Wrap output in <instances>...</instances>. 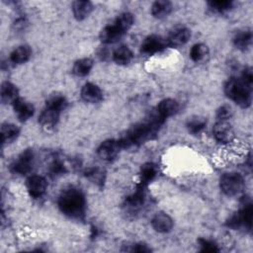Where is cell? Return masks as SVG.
<instances>
[{"mask_svg": "<svg viewBox=\"0 0 253 253\" xmlns=\"http://www.w3.org/2000/svg\"><path fill=\"white\" fill-rule=\"evenodd\" d=\"M85 198L82 192L74 187L63 190L58 199L60 211L72 218H80L85 211Z\"/></svg>", "mask_w": 253, "mask_h": 253, "instance_id": "1", "label": "cell"}, {"mask_svg": "<svg viewBox=\"0 0 253 253\" xmlns=\"http://www.w3.org/2000/svg\"><path fill=\"white\" fill-rule=\"evenodd\" d=\"M225 95L241 108H248L252 102V87L240 78H230L224 84Z\"/></svg>", "mask_w": 253, "mask_h": 253, "instance_id": "2", "label": "cell"}, {"mask_svg": "<svg viewBox=\"0 0 253 253\" xmlns=\"http://www.w3.org/2000/svg\"><path fill=\"white\" fill-rule=\"evenodd\" d=\"M244 179L239 173H224L219 179V187L223 194L228 197L239 195L244 189Z\"/></svg>", "mask_w": 253, "mask_h": 253, "instance_id": "3", "label": "cell"}, {"mask_svg": "<svg viewBox=\"0 0 253 253\" xmlns=\"http://www.w3.org/2000/svg\"><path fill=\"white\" fill-rule=\"evenodd\" d=\"M252 204L245 203L241 210L235 214H233L227 221V225L231 228H238L240 226H245L247 229H251L252 225Z\"/></svg>", "mask_w": 253, "mask_h": 253, "instance_id": "4", "label": "cell"}, {"mask_svg": "<svg viewBox=\"0 0 253 253\" xmlns=\"http://www.w3.org/2000/svg\"><path fill=\"white\" fill-rule=\"evenodd\" d=\"M34 165V152L31 149L23 151L11 164V171L15 174L24 175L31 171Z\"/></svg>", "mask_w": 253, "mask_h": 253, "instance_id": "5", "label": "cell"}, {"mask_svg": "<svg viewBox=\"0 0 253 253\" xmlns=\"http://www.w3.org/2000/svg\"><path fill=\"white\" fill-rule=\"evenodd\" d=\"M168 45L167 41L157 35H150L144 39L140 45V51L144 54L151 55L164 49Z\"/></svg>", "mask_w": 253, "mask_h": 253, "instance_id": "6", "label": "cell"}, {"mask_svg": "<svg viewBox=\"0 0 253 253\" xmlns=\"http://www.w3.org/2000/svg\"><path fill=\"white\" fill-rule=\"evenodd\" d=\"M121 149L123 148L119 140L107 139L99 145L97 149V154L102 160L110 161L117 157Z\"/></svg>", "mask_w": 253, "mask_h": 253, "instance_id": "7", "label": "cell"}, {"mask_svg": "<svg viewBox=\"0 0 253 253\" xmlns=\"http://www.w3.org/2000/svg\"><path fill=\"white\" fill-rule=\"evenodd\" d=\"M214 138L220 143H228L234 138V130L228 121H217L212 128Z\"/></svg>", "mask_w": 253, "mask_h": 253, "instance_id": "8", "label": "cell"}, {"mask_svg": "<svg viewBox=\"0 0 253 253\" xmlns=\"http://www.w3.org/2000/svg\"><path fill=\"white\" fill-rule=\"evenodd\" d=\"M46 186V180L40 175H32L27 180V190L33 198H41L45 193Z\"/></svg>", "mask_w": 253, "mask_h": 253, "instance_id": "9", "label": "cell"}, {"mask_svg": "<svg viewBox=\"0 0 253 253\" xmlns=\"http://www.w3.org/2000/svg\"><path fill=\"white\" fill-rule=\"evenodd\" d=\"M151 225L156 232L167 233L173 227V219L165 212H157L151 219Z\"/></svg>", "mask_w": 253, "mask_h": 253, "instance_id": "10", "label": "cell"}, {"mask_svg": "<svg viewBox=\"0 0 253 253\" xmlns=\"http://www.w3.org/2000/svg\"><path fill=\"white\" fill-rule=\"evenodd\" d=\"M81 98L87 103H98L103 98V93L100 87L94 83L87 82L82 86Z\"/></svg>", "mask_w": 253, "mask_h": 253, "instance_id": "11", "label": "cell"}, {"mask_svg": "<svg viewBox=\"0 0 253 253\" xmlns=\"http://www.w3.org/2000/svg\"><path fill=\"white\" fill-rule=\"evenodd\" d=\"M12 105H13L15 114L17 115L18 119L22 122L29 120L34 115V112H35L34 106L30 102L24 100L21 97H19Z\"/></svg>", "mask_w": 253, "mask_h": 253, "instance_id": "12", "label": "cell"}, {"mask_svg": "<svg viewBox=\"0 0 253 253\" xmlns=\"http://www.w3.org/2000/svg\"><path fill=\"white\" fill-rule=\"evenodd\" d=\"M191 38V31L186 27L175 28L167 39L168 45L180 46L185 44Z\"/></svg>", "mask_w": 253, "mask_h": 253, "instance_id": "13", "label": "cell"}, {"mask_svg": "<svg viewBox=\"0 0 253 253\" xmlns=\"http://www.w3.org/2000/svg\"><path fill=\"white\" fill-rule=\"evenodd\" d=\"M59 113L60 112L45 106V108L42 110V112L41 113V115L39 117L40 125L43 128H46V129L53 128L58 122Z\"/></svg>", "mask_w": 253, "mask_h": 253, "instance_id": "14", "label": "cell"}, {"mask_svg": "<svg viewBox=\"0 0 253 253\" xmlns=\"http://www.w3.org/2000/svg\"><path fill=\"white\" fill-rule=\"evenodd\" d=\"M179 110V103L173 98H165L159 102L156 107V112L164 120L175 115Z\"/></svg>", "mask_w": 253, "mask_h": 253, "instance_id": "15", "label": "cell"}, {"mask_svg": "<svg viewBox=\"0 0 253 253\" xmlns=\"http://www.w3.org/2000/svg\"><path fill=\"white\" fill-rule=\"evenodd\" d=\"M124 36V33L113 23L104 27L100 32V40L103 43H113L119 41Z\"/></svg>", "mask_w": 253, "mask_h": 253, "instance_id": "16", "label": "cell"}, {"mask_svg": "<svg viewBox=\"0 0 253 253\" xmlns=\"http://www.w3.org/2000/svg\"><path fill=\"white\" fill-rule=\"evenodd\" d=\"M0 97L3 104H13L19 98V91L13 83L5 81L1 84Z\"/></svg>", "mask_w": 253, "mask_h": 253, "instance_id": "17", "label": "cell"}, {"mask_svg": "<svg viewBox=\"0 0 253 253\" xmlns=\"http://www.w3.org/2000/svg\"><path fill=\"white\" fill-rule=\"evenodd\" d=\"M93 11V4L86 0H77L72 4L73 16L76 20L82 21L86 19Z\"/></svg>", "mask_w": 253, "mask_h": 253, "instance_id": "18", "label": "cell"}, {"mask_svg": "<svg viewBox=\"0 0 253 253\" xmlns=\"http://www.w3.org/2000/svg\"><path fill=\"white\" fill-rule=\"evenodd\" d=\"M32 55V49L29 45H19L10 53V60L15 64H23L27 62Z\"/></svg>", "mask_w": 253, "mask_h": 253, "instance_id": "19", "label": "cell"}, {"mask_svg": "<svg viewBox=\"0 0 253 253\" xmlns=\"http://www.w3.org/2000/svg\"><path fill=\"white\" fill-rule=\"evenodd\" d=\"M172 11V3L166 0L155 1L151 5V14L157 19H162L167 17Z\"/></svg>", "mask_w": 253, "mask_h": 253, "instance_id": "20", "label": "cell"}, {"mask_svg": "<svg viewBox=\"0 0 253 253\" xmlns=\"http://www.w3.org/2000/svg\"><path fill=\"white\" fill-rule=\"evenodd\" d=\"M113 60L119 65L128 64L133 57L132 51L126 45H121L113 52Z\"/></svg>", "mask_w": 253, "mask_h": 253, "instance_id": "21", "label": "cell"}, {"mask_svg": "<svg viewBox=\"0 0 253 253\" xmlns=\"http://www.w3.org/2000/svg\"><path fill=\"white\" fill-rule=\"evenodd\" d=\"M20 134L19 127L10 123L2 124L1 126V137H2V143H10L14 141Z\"/></svg>", "mask_w": 253, "mask_h": 253, "instance_id": "22", "label": "cell"}, {"mask_svg": "<svg viewBox=\"0 0 253 253\" xmlns=\"http://www.w3.org/2000/svg\"><path fill=\"white\" fill-rule=\"evenodd\" d=\"M93 64H94L93 60L89 57L80 58L74 62L73 67H72V72L76 76H80V77L86 76L91 71Z\"/></svg>", "mask_w": 253, "mask_h": 253, "instance_id": "23", "label": "cell"}, {"mask_svg": "<svg viewBox=\"0 0 253 253\" xmlns=\"http://www.w3.org/2000/svg\"><path fill=\"white\" fill-rule=\"evenodd\" d=\"M252 42V32L250 30L239 31L233 38V43L236 48L245 50L249 47Z\"/></svg>", "mask_w": 253, "mask_h": 253, "instance_id": "24", "label": "cell"}, {"mask_svg": "<svg viewBox=\"0 0 253 253\" xmlns=\"http://www.w3.org/2000/svg\"><path fill=\"white\" fill-rule=\"evenodd\" d=\"M134 23V17L129 12H125L120 14L117 19L115 20L114 24L125 34L126 33L133 25Z\"/></svg>", "mask_w": 253, "mask_h": 253, "instance_id": "25", "label": "cell"}, {"mask_svg": "<svg viewBox=\"0 0 253 253\" xmlns=\"http://www.w3.org/2000/svg\"><path fill=\"white\" fill-rule=\"evenodd\" d=\"M157 175V167L153 163H145L141 166L140 169V185H145L146 183L150 182L154 179V177Z\"/></svg>", "mask_w": 253, "mask_h": 253, "instance_id": "26", "label": "cell"}, {"mask_svg": "<svg viewBox=\"0 0 253 253\" xmlns=\"http://www.w3.org/2000/svg\"><path fill=\"white\" fill-rule=\"evenodd\" d=\"M209 54V47L207 44L199 42L195 43L191 49H190V57L193 61L199 62L206 58V56Z\"/></svg>", "mask_w": 253, "mask_h": 253, "instance_id": "27", "label": "cell"}, {"mask_svg": "<svg viewBox=\"0 0 253 253\" xmlns=\"http://www.w3.org/2000/svg\"><path fill=\"white\" fill-rule=\"evenodd\" d=\"M67 105V101L65 97L61 94H52L46 100V107L52 108L58 112H61L65 109Z\"/></svg>", "mask_w": 253, "mask_h": 253, "instance_id": "28", "label": "cell"}, {"mask_svg": "<svg viewBox=\"0 0 253 253\" xmlns=\"http://www.w3.org/2000/svg\"><path fill=\"white\" fill-rule=\"evenodd\" d=\"M206 126H207V120L204 117H200V116L189 118L187 122V127L189 131L192 133H199L205 128Z\"/></svg>", "mask_w": 253, "mask_h": 253, "instance_id": "29", "label": "cell"}, {"mask_svg": "<svg viewBox=\"0 0 253 253\" xmlns=\"http://www.w3.org/2000/svg\"><path fill=\"white\" fill-rule=\"evenodd\" d=\"M144 185H140L139 188L129 197L126 199V204L130 208H138L144 202V192H143Z\"/></svg>", "mask_w": 253, "mask_h": 253, "instance_id": "30", "label": "cell"}, {"mask_svg": "<svg viewBox=\"0 0 253 253\" xmlns=\"http://www.w3.org/2000/svg\"><path fill=\"white\" fill-rule=\"evenodd\" d=\"M208 5L212 11L217 13H223L232 8L233 2L229 0H214V1H210Z\"/></svg>", "mask_w": 253, "mask_h": 253, "instance_id": "31", "label": "cell"}, {"mask_svg": "<svg viewBox=\"0 0 253 253\" xmlns=\"http://www.w3.org/2000/svg\"><path fill=\"white\" fill-rule=\"evenodd\" d=\"M198 243L201 247V251L203 252H217L219 250L217 244L208 238H200L198 239Z\"/></svg>", "mask_w": 253, "mask_h": 253, "instance_id": "32", "label": "cell"}, {"mask_svg": "<svg viewBox=\"0 0 253 253\" xmlns=\"http://www.w3.org/2000/svg\"><path fill=\"white\" fill-rule=\"evenodd\" d=\"M232 108L229 105L224 104L216 110V119L217 121H227L232 117Z\"/></svg>", "mask_w": 253, "mask_h": 253, "instance_id": "33", "label": "cell"}, {"mask_svg": "<svg viewBox=\"0 0 253 253\" xmlns=\"http://www.w3.org/2000/svg\"><path fill=\"white\" fill-rule=\"evenodd\" d=\"M245 84L252 87L253 84V75H252V68L251 67H245V69L242 72V76L240 78Z\"/></svg>", "mask_w": 253, "mask_h": 253, "instance_id": "34", "label": "cell"}, {"mask_svg": "<svg viewBox=\"0 0 253 253\" xmlns=\"http://www.w3.org/2000/svg\"><path fill=\"white\" fill-rule=\"evenodd\" d=\"M130 251H134L138 253H146V252H151V248L147 244L143 242H139V243L133 244Z\"/></svg>", "mask_w": 253, "mask_h": 253, "instance_id": "35", "label": "cell"}, {"mask_svg": "<svg viewBox=\"0 0 253 253\" xmlns=\"http://www.w3.org/2000/svg\"><path fill=\"white\" fill-rule=\"evenodd\" d=\"M65 172L64 165L59 161H54L51 164V173L52 174H62Z\"/></svg>", "mask_w": 253, "mask_h": 253, "instance_id": "36", "label": "cell"}]
</instances>
